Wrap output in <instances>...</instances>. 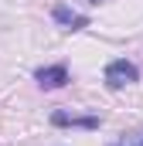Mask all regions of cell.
Segmentation results:
<instances>
[{
	"mask_svg": "<svg viewBox=\"0 0 143 146\" xmlns=\"http://www.w3.org/2000/svg\"><path fill=\"white\" fill-rule=\"evenodd\" d=\"M136 78H140V68H136L133 61H126V58H116V61L106 65V85L109 88H126V85H133Z\"/></svg>",
	"mask_w": 143,
	"mask_h": 146,
	"instance_id": "6da1fadb",
	"label": "cell"
},
{
	"mask_svg": "<svg viewBox=\"0 0 143 146\" xmlns=\"http://www.w3.org/2000/svg\"><path fill=\"white\" fill-rule=\"evenodd\" d=\"M34 78H37L41 88H61V85L68 82V68H65V65H48V68H37Z\"/></svg>",
	"mask_w": 143,
	"mask_h": 146,
	"instance_id": "7a4b0ae2",
	"label": "cell"
},
{
	"mask_svg": "<svg viewBox=\"0 0 143 146\" xmlns=\"http://www.w3.org/2000/svg\"><path fill=\"white\" fill-rule=\"evenodd\" d=\"M51 17H55V24H61L65 31H82V27H89V17H85V14H75L68 7H61V3L51 10Z\"/></svg>",
	"mask_w": 143,
	"mask_h": 146,
	"instance_id": "3957f363",
	"label": "cell"
},
{
	"mask_svg": "<svg viewBox=\"0 0 143 146\" xmlns=\"http://www.w3.org/2000/svg\"><path fill=\"white\" fill-rule=\"evenodd\" d=\"M51 122H55V126H82V129H96V126H99L96 115H89V119H75V115H65V112H55Z\"/></svg>",
	"mask_w": 143,
	"mask_h": 146,
	"instance_id": "277c9868",
	"label": "cell"
},
{
	"mask_svg": "<svg viewBox=\"0 0 143 146\" xmlns=\"http://www.w3.org/2000/svg\"><path fill=\"white\" fill-rule=\"evenodd\" d=\"M89 3H102V0H89Z\"/></svg>",
	"mask_w": 143,
	"mask_h": 146,
	"instance_id": "5b68a950",
	"label": "cell"
},
{
	"mask_svg": "<svg viewBox=\"0 0 143 146\" xmlns=\"http://www.w3.org/2000/svg\"><path fill=\"white\" fill-rule=\"evenodd\" d=\"M116 146H123V143H116Z\"/></svg>",
	"mask_w": 143,
	"mask_h": 146,
	"instance_id": "8992f818",
	"label": "cell"
},
{
	"mask_svg": "<svg viewBox=\"0 0 143 146\" xmlns=\"http://www.w3.org/2000/svg\"><path fill=\"white\" fill-rule=\"evenodd\" d=\"M140 146H143V139H140Z\"/></svg>",
	"mask_w": 143,
	"mask_h": 146,
	"instance_id": "52a82bcc",
	"label": "cell"
}]
</instances>
